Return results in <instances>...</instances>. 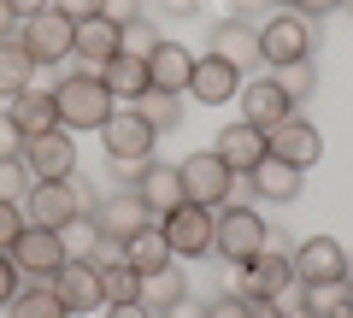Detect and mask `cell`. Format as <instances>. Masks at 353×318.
Instances as JSON below:
<instances>
[{
  "label": "cell",
  "instance_id": "cell-1",
  "mask_svg": "<svg viewBox=\"0 0 353 318\" xmlns=\"http://www.w3.org/2000/svg\"><path fill=\"white\" fill-rule=\"evenodd\" d=\"M53 101H59V130H101L106 118H112V106H118L94 71L59 77V83H53Z\"/></svg>",
  "mask_w": 353,
  "mask_h": 318
},
{
  "label": "cell",
  "instance_id": "cell-2",
  "mask_svg": "<svg viewBox=\"0 0 353 318\" xmlns=\"http://www.w3.org/2000/svg\"><path fill=\"white\" fill-rule=\"evenodd\" d=\"M88 206H94V195L83 189V183H30V195H24V224H36V230H65L71 218H83Z\"/></svg>",
  "mask_w": 353,
  "mask_h": 318
},
{
  "label": "cell",
  "instance_id": "cell-3",
  "mask_svg": "<svg viewBox=\"0 0 353 318\" xmlns=\"http://www.w3.org/2000/svg\"><path fill=\"white\" fill-rule=\"evenodd\" d=\"M312 41H318V24L306 12H271L259 24V59L277 71V65H294V59H312Z\"/></svg>",
  "mask_w": 353,
  "mask_h": 318
},
{
  "label": "cell",
  "instance_id": "cell-4",
  "mask_svg": "<svg viewBox=\"0 0 353 318\" xmlns=\"http://www.w3.org/2000/svg\"><path fill=\"white\" fill-rule=\"evenodd\" d=\"M265 218L253 212V206H218V242H212V254L224 259V266H253L259 259V248H265Z\"/></svg>",
  "mask_w": 353,
  "mask_h": 318
},
{
  "label": "cell",
  "instance_id": "cell-5",
  "mask_svg": "<svg viewBox=\"0 0 353 318\" xmlns=\"http://www.w3.org/2000/svg\"><path fill=\"white\" fill-rule=\"evenodd\" d=\"M183 189H189V206H230V195H236V171L224 166V159H218L212 148H201V153H189V159H183Z\"/></svg>",
  "mask_w": 353,
  "mask_h": 318
},
{
  "label": "cell",
  "instance_id": "cell-6",
  "mask_svg": "<svg viewBox=\"0 0 353 318\" xmlns=\"http://www.w3.org/2000/svg\"><path fill=\"white\" fill-rule=\"evenodd\" d=\"M159 230H165V242H171L176 259H206L212 242H218V212L212 206H176V212L159 218Z\"/></svg>",
  "mask_w": 353,
  "mask_h": 318
},
{
  "label": "cell",
  "instance_id": "cell-7",
  "mask_svg": "<svg viewBox=\"0 0 353 318\" xmlns=\"http://www.w3.org/2000/svg\"><path fill=\"white\" fill-rule=\"evenodd\" d=\"M18 159L30 166V177H36V183H71V177H77V141H71V130L24 136Z\"/></svg>",
  "mask_w": 353,
  "mask_h": 318
},
{
  "label": "cell",
  "instance_id": "cell-8",
  "mask_svg": "<svg viewBox=\"0 0 353 318\" xmlns=\"http://www.w3.org/2000/svg\"><path fill=\"white\" fill-rule=\"evenodd\" d=\"M18 41H24V53L36 65H59V59H71V48H77V24L48 6V12H36V18L18 24Z\"/></svg>",
  "mask_w": 353,
  "mask_h": 318
},
{
  "label": "cell",
  "instance_id": "cell-9",
  "mask_svg": "<svg viewBox=\"0 0 353 318\" xmlns=\"http://www.w3.org/2000/svg\"><path fill=\"white\" fill-rule=\"evenodd\" d=\"M88 218H94V230H101V242H130L136 230H148V224H159V218L141 206V195L136 189H118V195H106V201H94L88 206Z\"/></svg>",
  "mask_w": 353,
  "mask_h": 318
},
{
  "label": "cell",
  "instance_id": "cell-10",
  "mask_svg": "<svg viewBox=\"0 0 353 318\" xmlns=\"http://www.w3.org/2000/svg\"><path fill=\"white\" fill-rule=\"evenodd\" d=\"M53 289H59V301H65V312H71V318H94L106 306L101 266H94V259H65V266L53 271Z\"/></svg>",
  "mask_w": 353,
  "mask_h": 318
},
{
  "label": "cell",
  "instance_id": "cell-11",
  "mask_svg": "<svg viewBox=\"0 0 353 318\" xmlns=\"http://www.w3.org/2000/svg\"><path fill=\"white\" fill-rule=\"evenodd\" d=\"M248 289L253 295H271V301L294 295V242H289V236H265L259 259L248 266Z\"/></svg>",
  "mask_w": 353,
  "mask_h": 318
},
{
  "label": "cell",
  "instance_id": "cell-12",
  "mask_svg": "<svg viewBox=\"0 0 353 318\" xmlns=\"http://www.w3.org/2000/svg\"><path fill=\"white\" fill-rule=\"evenodd\" d=\"M347 277V248L336 236H306L294 242V283L312 289V283H341Z\"/></svg>",
  "mask_w": 353,
  "mask_h": 318
},
{
  "label": "cell",
  "instance_id": "cell-13",
  "mask_svg": "<svg viewBox=\"0 0 353 318\" xmlns=\"http://www.w3.org/2000/svg\"><path fill=\"white\" fill-rule=\"evenodd\" d=\"M101 141H106V159H153V124L136 112V106H112V118L101 124Z\"/></svg>",
  "mask_w": 353,
  "mask_h": 318
},
{
  "label": "cell",
  "instance_id": "cell-14",
  "mask_svg": "<svg viewBox=\"0 0 353 318\" xmlns=\"http://www.w3.org/2000/svg\"><path fill=\"white\" fill-rule=\"evenodd\" d=\"M265 148L277 153L283 166H294V171H312L318 159H324V136H318V124H312V118H301V112H294L289 124L271 130V136H265Z\"/></svg>",
  "mask_w": 353,
  "mask_h": 318
},
{
  "label": "cell",
  "instance_id": "cell-15",
  "mask_svg": "<svg viewBox=\"0 0 353 318\" xmlns=\"http://www.w3.org/2000/svg\"><path fill=\"white\" fill-rule=\"evenodd\" d=\"M236 101H241V124L265 130V136H271L277 124H289V118H294V101L277 89V83H271V77H253V83H241Z\"/></svg>",
  "mask_w": 353,
  "mask_h": 318
},
{
  "label": "cell",
  "instance_id": "cell-16",
  "mask_svg": "<svg viewBox=\"0 0 353 318\" xmlns=\"http://www.w3.org/2000/svg\"><path fill=\"white\" fill-rule=\"evenodd\" d=\"M241 95V71L224 65L218 53H194V71H189V101L201 106H230Z\"/></svg>",
  "mask_w": 353,
  "mask_h": 318
},
{
  "label": "cell",
  "instance_id": "cell-17",
  "mask_svg": "<svg viewBox=\"0 0 353 318\" xmlns=\"http://www.w3.org/2000/svg\"><path fill=\"white\" fill-rule=\"evenodd\" d=\"M65 259H71V254H65L59 230H36V224H24V236L12 242V266L24 271V277H53Z\"/></svg>",
  "mask_w": 353,
  "mask_h": 318
},
{
  "label": "cell",
  "instance_id": "cell-18",
  "mask_svg": "<svg viewBox=\"0 0 353 318\" xmlns=\"http://www.w3.org/2000/svg\"><path fill=\"white\" fill-rule=\"evenodd\" d=\"M136 195H141V206H148L153 218L176 212V206H189V189H183V171H176V166H165V159H148V171H141Z\"/></svg>",
  "mask_w": 353,
  "mask_h": 318
},
{
  "label": "cell",
  "instance_id": "cell-19",
  "mask_svg": "<svg viewBox=\"0 0 353 318\" xmlns=\"http://www.w3.org/2000/svg\"><path fill=\"white\" fill-rule=\"evenodd\" d=\"M212 153L224 159L230 171H236V177H248V171L259 166V159H265L271 148H265V130H253V124H241V118H236V124H224V130H218Z\"/></svg>",
  "mask_w": 353,
  "mask_h": 318
},
{
  "label": "cell",
  "instance_id": "cell-20",
  "mask_svg": "<svg viewBox=\"0 0 353 318\" xmlns=\"http://www.w3.org/2000/svg\"><path fill=\"white\" fill-rule=\"evenodd\" d=\"M189 71H194V53L183 41H159L148 53V89L159 95H189Z\"/></svg>",
  "mask_w": 353,
  "mask_h": 318
},
{
  "label": "cell",
  "instance_id": "cell-21",
  "mask_svg": "<svg viewBox=\"0 0 353 318\" xmlns=\"http://www.w3.org/2000/svg\"><path fill=\"white\" fill-rule=\"evenodd\" d=\"M248 189L259 195V201H271V206H289L294 195L306 189V171H294V166H283L277 153H265L259 166L248 171Z\"/></svg>",
  "mask_w": 353,
  "mask_h": 318
},
{
  "label": "cell",
  "instance_id": "cell-22",
  "mask_svg": "<svg viewBox=\"0 0 353 318\" xmlns=\"http://www.w3.org/2000/svg\"><path fill=\"white\" fill-rule=\"evenodd\" d=\"M6 118H12L24 136H48V130H59V101H53V89L30 83L24 95H12V101H6Z\"/></svg>",
  "mask_w": 353,
  "mask_h": 318
},
{
  "label": "cell",
  "instance_id": "cell-23",
  "mask_svg": "<svg viewBox=\"0 0 353 318\" xmlns=\"http://www.w3.org/2000/svg\"><path fill=\"white\" fill-rule=\"evenodd\" d=\"M206 53H218V59L236 65V71L265 65V59H259V30L241 24V18H218V24H212V48H206Z\"/></svg>",
  "mask_w": 353,
  "mask_h": 318
},
{
  "label": "cell",
  "instance_id": "cell-24",
  "mask_svg": "<svg viewBox=\"0 0 353 318\" xmlns=\"http://www.w3.org/2000/svg\"><path fill=\"white\" fill-rule=\"evenodd\" d=\"M118 53H124V30L118 24H106V18H83V24H77L71 59H83V71H101V65L118 59Z\"/></svg>",
  "mask_w": 353,
  "mask_h": 318
},
{
  "label": "cell",
  "instance_id": "cell-25",
  "mask_svg": "<svg viewBox=\"0 0 353 318\" xmlns=\"http://www.w3.org/2000/svg\"><path fill=\"white\" fill-rule=\"evenodd\" d=\"M118 259H124L136 277H148V271H165L176 254H171V242H165V230H159V224H148V230H136L130 242H118Z\"/></svg>",
  "mask_w": 353,
  "mask_h": 318
},
{
  "label": "cell",
  "instance_id": "cell-26",
  "mask_svg": "<svg viewBox=\"0 0 353 318\" xmlns=\"http://www.w3.org/2000/svg\"><path fill=\"white\" fill-rule=\"evenodd\" d=\"M141 306H148V312H176V306L189 301V277H183V266H165V271H148V277H141V295H136Z\"/></svg>",
  "mask_w": 353,
  "mask_h": 318
},
{
  "label": "cell",
  "instance_id": "cell-27",
  "mask_svg": "<svg viewBox=\"0 0 353 318\" xmlns=\"http://www.w3.org/2000/svg\"><path fill=\"white\" fill-rule=\"evenodd\" d=\"M94 77L106 83V95H112V101H136V95H148V59H130V53L106 59Z\"/></svg>",
  "mask_w": 353,
  "mask_h": 318
},
{
  "label": "cell",
  "instance_id": "cell-28",
  "mask_svg": "<svg viewBox=\"0 0 353 318\" xmlns=\"http://www.w3.org/2000/svg\"><path fill=\"white\" fill-rule=\"evenodd\" d=\"M30 83H36V59L24 53V41H18V36H0V101L24 95Z\"/></svg>",
  "mask_w": 353,
  "mask_h": 318
},
{
  "label": "cell",
  "instance_id": "cell-29",
  "mask_svg": "<svg viewBox=\"0 0 353 318\" xmlns=\"http://www.w3.org/2000/svg\"><path fill=\"white\" fill-rule=\"evenodd\" d=\"M12 318H71L53 289V277H24V289L12 295Z\"/></svg>",
  "mask_w": 353,
  "mask_h": 318
},
{
  "label": "cell",
  "instance_id": "cell-30",
  "mask_svg": "<svg viewBox=\"0 0 353 318\" xmlns=\"http://www.w3.org/2000/svg\"><path fill=\"white\" fill-rule=\"evenodd\" d=\"M130 106H136V112L153 124V136H171V130L183 124V95H159V89H148V95H136Z\"/></svg>",
  "mask_w": 353,
  "mask_h": 318
},
{
  "label": "cell",
  "instance_id": "cell-31",
  "mask_svg": "<svg viewBox=\"0 0 353 318\" xmlns=\"http://www.w3.org/2000/svg\"><path fill=\"white\" fill-rule=\"evenodd\" d=\"M271 83H277V89L289 95L294 106H301V101H312V89H318V65H312V59H294V65H277V71H271Z\"/></svg>",
  "mask_w": 353,
  "mask_h": 318
},
{
  "label": "cell",
  "instance_id": "cell-32",
  "mask_svg": "<svg viewBox=\"0 0 353 318\" xmlns=\"http://www.w3.org/2000/svg\"><path fill=\"white\" fill-rule=\"evenodd\" d=\"M306 295V306H312L318 318H336V312H347L353 306V277H341V283H312V289H301Z\"/></svg>",
  "mask_w": 353,
  "mask_h": 318
},
{
  "label": "cell",
  "instance_id": "cell-33",
  "mask_svg": "<svg viewBox=\"0 0 353 318\" xmlns=\"http://www.w3.org/2000/svg\"><path fill=\"white\" fill-rule=\"evenodd\" d=\"M101 289H106V306H112V301H136L141 277L124 266V259H101Z\"/></svg>",
  "mask_w": 353,
  "mask_h": 318
},
{
  "label": "cell",
  "instance_id": "cell-34",
  "mask_svg": "<svg viewBox=\"0 0 353 318\" xmlns=\"http://www.w3.org/2000/svg\"><path fill=\"white\" fill-rule=\"evenodd\" d=\"M59 242H65V254L71 259H94V248H101V230H94V218H71V224L59 230ZM94 266H101V259H94Z\"/></svg>",
  "mask_w": 353,
  "mask_h": 318
},
{
  "label": "cell",
  "instance_id": "cell-35",
  "mask_svg": "<svg viewBox=\"0 0 353 318\" xmlns=\"http://www.w3.org/2000/svg\"><path fill=\"white\" fill-rule=\"evenodd\" d=\"M30 166L24 159H0V201H12V206H24V195H30Z\"/></svg>",
  "mask_w": 353,
  "mask_h": 318
},
{
  "label": "cell",
  "instance_id": "cell-36",
  "mask_svg": "<svg viewBox=\"0 0 353 318\" xmlns=\"http://www.w3.org/2000/svg\"><path fill=\"white\" fill-rule=\"evenodd\" d=\"M159 41H165V36H159V24H153V18H136V24H124V53H130V59H148Z\"/></svg>",
  "mask_w": 353,
  "mask_h": 318
},
{
  "label": "cell",
  "instance_id": "cell-37",
  "mask_svg": "<svg viewBox=\"0 0 353 318\" xmlns=\"http://www.w3.org/2000/svg\"><path fill=\"white\" fill-rule=\"evenodd\" d=\"M24 236V206L0 201V254H12V242Z\"/></svg>",
  "mask_w": 353,
  "mask_h": 318
},
{
  "label": "cell",
  "instance_id": "cell-38",
  "mask_svg": "<svg viewBox=\"0 0 353 318\" xmlns=\"http://www.w3.org/2000/svg\"><path fill=\"white\" fill-rule=\"evenodd\" d=\"M101 18L124 30V24H136V18H141V0H101Z\"/></svg>",
  "mask_w": 353,
  "mask_h": 318
},
{
  "label": "cell",
  "instance_id": "cell-39",
  "mask_svg": "<svg viewBox=\"0 0 353 318\" xmlns=\"http://www.w3.org/2000/svg\"><path fill=\"white\" fill-rule=\"evenodd\" d=\"M18 289H24V271L12 266V254H0V306H12Z\"/></svg>",
  "mask_w": 353,
  "mask_h": 318
},
{
  "label": "cell",
  "instance_id": "cell-40",
  "mask_svg": "<svg viewBox=\"0 0 353 318\" xmlns=\"http://www.w3.org/2000/svg\"><path fill=\"white\" fill-rule=\"evenodd\" d=\"M53 12H65L71 24H83V18H101V0H53Z\"/></svg>",
  "mask_w": 353,
  "mask_h": 318
},
{
  "label": "cell",
  "instance_id": "cell-41",
  "mask_svg": "<svg viewBox=\"0 0 353 318\" xmlns=\"http://www.w3.org/2000/svg\"><path fill=\"white\" fill-rule=\"evenodd\" d=\"M201 318H248V306H241V295H218V301H206Z\"/></svg>",
  "mask_w": 353,
  "mask_h": 318
},
{
  "label": "cell",
  "instance_id": "cell-42",
  "mask_svg": "<svg viewBox=\"0 0 353 318\" xmlns=\"http://www.w3.org/2000/svg\"><path fill=\"white\" fill-rule=\"evenodd\" d=\"M18 148H24V130L12 118H0V159H18Z\"/></svg>",
  "mask_w": 353,
  "mask_h": 318
},
{
  "label": "cell",
  "instance_id": "cell-43",
  "mask_svg": "<svg viewBox=\"0 0 353 318\" xmlns=\"http://www.w3.org/2000/svg\"><path fill=\"white\" fill-rule=\"evenodd\" d=\"M141 171H148V159H112V177H118V183H130V189L141 183Z\"/></svg>",
  "mask_w": 353,
  "mask_h": 318
},
{
  "label": "cell",
  "instance_id": "cell-44",
  "mask_svg": "<svg viewBox=\"0 0 353 318\" xmlns=\"http://www.w3.org/2000/svg\"><path fill=\"white\" fill-rule=\"evenodd\" d=\"M241 306H248V318H277V301H271V295H241Z\"/></svg>",
  "mask_w": 353,
  "mask_h": 318
},
{
  "label": "cell",
  "instance_id": "cell-45",
  "mask_svg": "<svg viewBox=\"0 0 353 318\" xmlns=\"http://www.w3.org/2000/svg\"><path fill=\"white\" fill-rule=\"evenodd\" d=\"M277 318H318V312L306 306V295H283V301H277Z\"/></svg>",
  "mask_w": 353,
  "mask_h": 318
},
{
  "label": "cell",
  "instance_id": "cell-46",
  "mask_svg": "<svg viewBox=\"0 0 353 318\" xmlns=\"http://www.w3.org/2000/svg\"><path fill=\"white\" fill-rule=\"evenodd\" d=\"M106 318H153V312L141 301H112V306H106Z\"/></svg>",
  "mask_w": 353,
  "mask_h": 318
},
{
  "label": "cell",
  "instance_id": "cell-47",
  "mask_svg": "<svg viewBox=\"0 0 353 318\" xmlns=\"http://www.w3.org/2000/svg\"><path fill=\"white\" fill-rule=\"evenodd\" d=\"M159 12H171V18H189V12H201V0H153Z\"/></svg>",
  "mask_w": 353,
  "mask_h": 318
},
{
  "label": "cell",
  "instance_id": "cell-48",
  "mask_svg": "<svg viewBox=\"0 0 353 318\" xmlns=\"http://www.w3.org/2000/svg\"><path fill=\"white\" fill-rule=\"evenodd\" d=\"M6 6H12V12H18V24H24V18H36V12H48L53 0H6Z\"/></svg>",
  "mask_w": 353,
  "mask_h": 318
},
{
  "label": "cell",
  "instance_id": "cell-49",
  "mask_svg": "<svg viewBox=\"0 0 353 318\" xmlns=\"http://www.w3.org/2000/svg\"><path fill=\"white\" fill-rule=\"evenodd\" d=\"M336 6H341V0H301V12H306V18H330Z\"/></svg>",
  "mask_w": 353,
  "mask_h": 318
},
{
  "label": "cell",
  "instance_id": "cell-50",
  "mask_svg": "<svg viewBox=\"0 0 353 318\" xmlns=\"http://www.w3.org/2000/svg\"><path fill=\"white\" fill-rule=\"evenodd\" d=\"M12 30H18V12L6 6V0H0V36H12Z\"/></svg>",
  "mask_w": 353,
  "mask_h": 318
},
{
  "label": "cell",
  "instance_id": "cell-51",
  "mask_svg": "<svg viewBox=\"0 0 353 318\" xmlns=\"http://www.w3.org/2000/svg\"><path fill=\"white\" fill-rule=\"evenodd\" d=\"M271 12H301V0H265Z\"/></svg>",
  "mask_w": 353,
  "mask_h": 318
},
{
  "label": "cell",
  "instance_id": "cell-52",
  "mask_svg": "<svg viewBox=\"0 0 353 318\" xmlns=\"http://www.w3.org/2000/svg\"><path fill=\"white\" fill-rule=\"evenodd\" d=\"M347 277H353V248H347Z\"/></svg>",
  "mask_w": 353,
  "mask_h": 318
},
{
  "label": "cell",
  "instance_id": "cell-53",
  "mask_svg": "<svg viewBox=\"0 0 353 318\" xmlns=\"http://www.w3.org/2000/svg\"><path fill=\"white\" fill-rule=\"evenodd\" d=\"M336 318H353V306H347V312H336Z\"/></svg>",
  "mask_w": 353,
  "mask_h": 318
},
{
  "label": "cell",
  "instance_id": "cell-54",
  "mask_svg": "<svg viewBox=\"0 0 353 318\" xmlns=\"http://www.w3.org/2000/svg\"><path fill=\"white\" fill-rule=\"evenodd\" d=\"M153 318H176V312H153Z\"/></svg>",
  "mask_w": 353,
  "mask_h": 318
},
{
  "label": "cell",
  "instance_id": "cell-55",
  "mask_svg": "<svg viewBox=\"0 0 353 318\" xmlns=\"http://www.w3.org/2000/svg\"><path fill=\"white\" fill-rule=\"evenodd\" d=\"M0 118H6V101H0Z\"/></svg>",
  "mask_w": 353,
  "mask_h": 318
}]
</instances>
